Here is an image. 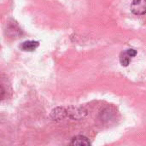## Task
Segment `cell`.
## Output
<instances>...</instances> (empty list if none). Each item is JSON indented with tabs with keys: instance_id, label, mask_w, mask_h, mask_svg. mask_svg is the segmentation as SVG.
Returning a JSON list of instances; mask_svg holds the SVG:
<instances>
[{
	"instance_id": "6",
	"label": "cell",
	"mask_w": 146,
	"mask_h": 146,
	"mask_svg": "<svg viewBox=\"0 0 146 146\" xmlns=\"http://www.w3.org/2000/svg\"><path fill=\"white\" fill-rule=\"evenodd\" d=\"M131 59H132V57L127 53V50L125 52H122L120 56V62H121V66H123V67H127L131 62Z\"/></svg>"
},
{
	"instance_id": "7",
	"label": "cell",
	"mask_w": 146,
	"mask_h": 146,
	"mask_svg": "<svg viewBox=\"0 0 146 146\" xmlns=\"http://www.w3.org/2000/svg\"><path fill=\"white\" fill-rule=\"evenodd\" d=\"M127 53L131 56V57H132V58H133V57H134V56H137V54H138L137 50H134V49H128V50H127Z\"/></svg>"
},
{
	"instance_id": "2",
	"label": "cell",
	"mask_w": 146,
	"mask_h": 146,
	"mask_svg": "<svg viewBox=\"0 0 146 146\" xmlns=\"http://www.w3.org/2000/svg\"><path fill=\"white\" fill-rule=\"evenodd\" d=\"M131 10L137 15L146 14V0H133L131 3Z\"/></svg>"
},
{
	"instance_id": "1",
	"label": "cell",
	"mask_w": 146,
	"mask_h": 146,
	"mask_svg": "<svg viewBox=\"0 0 146 146\" xmlns=\"http://www.w3.org/2000/svg\"><path fill=\"white\" fill-rule=\"evenodd\" d=\"M87 114V111L81 107H70L67 110V116L71 120H81Z\"/></svg>"
},
{
	"instance_id": "5",
	"label": "cell",
	"mask_w": 146,
	"mask_h": 146,
	"mask_svg": "<svg viewBox=\"0 0 146 146\" xmlns=\"http://www.w3.org/2000/svg\"><path fill=\"white\" fill-rule=\"evenodd\" d=\"M91 143L89 141V139L87 138H86L85 136H81V135H79V136H76L74 137L73 139H72V142H71V145H90Z\"/></svg>"
},
{
	"instance_id": "4",
	"label": "cell",
	"mask_w": 146,
	"mask_h": 146,
	"mask_svg": "<svg viewBox=\"0 0 146 146\" xmlns=\"http://www.w3.org/2000/svg\"><path fill=\"white\" fill-rule=\"evenodd\" d=\"M38 46H39V42L34 41V40H28V41L23 42V43L21 44L20 48H21L23 51H33V50H35Z\"/></svg>"
},
{
	"instance_id": "3",
	"label": "cell",
	"mask_w": 146,
	"mask_h": 146,
	"mask_svg": "<svg viewBox=\"0 0 146 146\" xmlns=\"http://www.w3.org/2000/svg\"><path fill=\"white\" fill-rule=\"evenodd\" d=\"M66 116H67V110L61 107L56 108L51 111L50 114V117L53 121H61L64 119Z\"/></svg>"
}]
</instances>
